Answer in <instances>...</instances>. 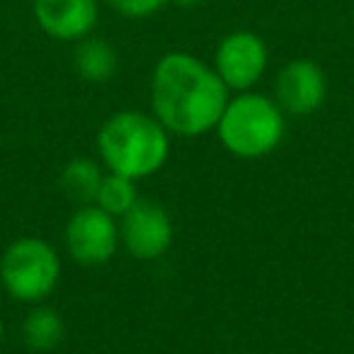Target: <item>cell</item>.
I'll list each match as a JSON object with an SVG mask.
<instances>
[{"instance_id": "1", "label": "cell", "mask_w": 354, "mask_h": 354, "mask_svg": "<svg viewBox=\"0 0 354 354\" xmlns=\"http://www.w3.org/2000/svg\"><path fill=\"white\" fill-rule=\"evenodd\" d=\"M228 102V88L214 66L187 51H170L151 75L153 117L170 133L202 136L216 129Z\"/></svg>"}, {"instance_id": "2", "label": "cell", "mask_w": 354, "mask_h": 354, "mask_svg": "<svg viewBox=\"0 0 354 354\" xmlns=\"http://www.w3.org/2000/svg\"><path fill=\"white\" fill-rule=\"evenodd\" d=\"M167 129L153 114L124 109L97 131V151L109 172L141 180L158 172L170 156Z\"/></svg>"}, {"instance_id": "3", "label": "cell", "mask_w": 354, "mask_h": 354, "mask_svg": "<svg viewBox=\"0 0 354 354\" xmlns=\"http://www.w3.org/2000/svg\"><path fill=\"white\" fill-rule=\"evenodd\" d=\"M216 131L223 148L233 156L248 160L270 156L286 133L284 109L277 100L245 90L236 97H228Z\"/></svg>"}, {"instance_id": "4", "label": "cell", "mask_w": 354, "mask_h": 354, "mask_svg": "<svg viewBox=\"0 0 354 354\" xmlns=\"http://www.w3.org/2000/svg\"><path fill=\"white\" fill-rule=\"evenodd\" d=\"M61 279L59 252L41 238H20L0 257V281L15 301L41 304Z\"/></svg>"}, {"instance_id": "5", "label": "cell", "mask_w": 354, "mask_h": 354, "mask_svg": "<svg viewBox=\"0 0 354 354\" xmlns=\"http://www.w3.org/2000/svg\"><path fill=\"white\" fill-rule=\"evenodd\" d=\"M119 223L97 204H83L66 226L68 255L83 267H102L117 255Z\"/></svg>"}, {"instance_id": "6", "label": "cell", "mask_w": 354, "mask_h": 354, "mask_svg": "<svg viewBox=\"0 0 354 354\" xmlns=\"http://www.w3.org/2000/svg\"><path fill=\"white\" fill-rule=\"evenodd\" d=\"M270 64V51L260 35L250 30H236L221 39L214 54V71L228 90L245 93L260 83Z\"/></svg>"}, {"instance_id": "7", "label": "cell", "mask_w": 354, "mask_h": 354, "mask_svg": "<svg viewBox=\"0 0 354 354\" xmlns=\"http://www.w3.org/2000/svg\"><path fill=\"white\" fill-rule=\"evenodd\" d=\"M119 238L131 257L158 260L170 250L175 228H172L170 216L160 204L151 202V199H138L122 216Z\"/></svg>"}, {"instance_id": "8", "label": "cell", "mask_w": 354, "mask_h": 354, "mask_svg": "<svg viewBox=\"0 0 354 354\" xmlns=\"http://www.w3.org/2000/svg\"><path fill=\"white\" fill-rule=\"evenodd\" d=\"M328 97L325 71L310 59H294L284 64L274 80V100L286 114L306 117L323 107Z\"/></svg>"}, {"instance_id": "9", "label": "cell", "mask_w": 354, "mask_h": 354, "mask_svg": "<svg viewBox=\"0 0 354 354\" xmlns=\"http://www.w3.org/2000/svg\"><path fill=\"white\" fill-rule=\"evenodd\" d=\"M32 15L56 41H80L100 22V0H35Z\"/></svg>"}, {"instance_id": "10", "label": "cell", "mask_w": 354, "mask_h": 354, "mask_svg": "<svg viewBox=\"0 0 354 354\" xmlns=\"http://www.w3.org/2000/svg\"><path fill=\"white\" fill-rule=\"evenodd\" d=\"M73 66L83 80L102 85V83H109V80L117 75L119 54L107 39L90 35V37H85V39L75 41Z\"/></svg>"}, {"instance_id": "11", "label": "cell", "mask_w": 354, "mask_h": 354, "mask_svg": "<svg viewBox=\"0 0 354 354\" xmlns=\"http://www.w3.org/2000/svg\"><path fill=\"white\" fill-rule=\"evenodd\" d=\"M66 325L59 310L49 308V306H37L27 313L25 323H22V337H25L27 347L35 352H49L56 349L64 342Z\"/></svg>"}, {"instance_id": "12", "label": "cell", "mask_w": 354, "mask_h": 354, "mask_svg": "<svg viewBox=\"0 0 354 354\" xmlns=\"http://www.w3.org/2000/svg\"><path fill=\"white\" fill-rule=\"evenodd\" d=\"M104 180V172L93 158H73L61 172V187L73 202L95 204L97 189Z\"/></svg>"}, {"instance_id": "13", "label": "cell", "mask_w": 354, "mask_h": 354, "mask_svg": "<svg viewBox=\"0 0 354 354\" xmlns=\"http://www.w3.org/2000/svg\"><path fill=\"white\" fill-rule=\"evenodd\" d=\"M138 199L141 197H138L136 180L117 175V172H109V175H104L102 185H100L95 204L117 218V216H124Z\"/></svg>"}, {"instance_id": "14", "label": "cell", "mask_w": 354, "mask_h": 354, "mask_svg": "<svg viewBox=\"0 0 354 354\" xmlns=\"http://www.w3.org/2000/svg\"><path fill=\"white\" fill-rule=\"evenodd\" d=\"M170 0H107V6L127 20H146L160 12Z\"/></svg>"}, {"instance_id": "15", "label": "cell", "mask_w": 354, "mask_h": 354, "mask_svg": "<svg viewBox=\"0 0 354 354\" xmlns=\"http://www.w3.org/2000/svg\"><path fill=\"white\" fill-rule=\"evenodd\" d=\"M172 3L180 8H197V6H202L204 0H172Z\"/></svg>"}, {"instance_id": "16", "label": "cell", "mask_w": 354, "mask_h": 354, "mask_svg": "<svg viewBox=\"0 0 354 354\" xmlns=\"http://www.w3.org/2000/svg\"><path fill=\"white\" fill-rule=\"evenodd\" d=\"M3 337H6V328H3V320H0V344H3Z\"/></svg>"}]
</instances>
